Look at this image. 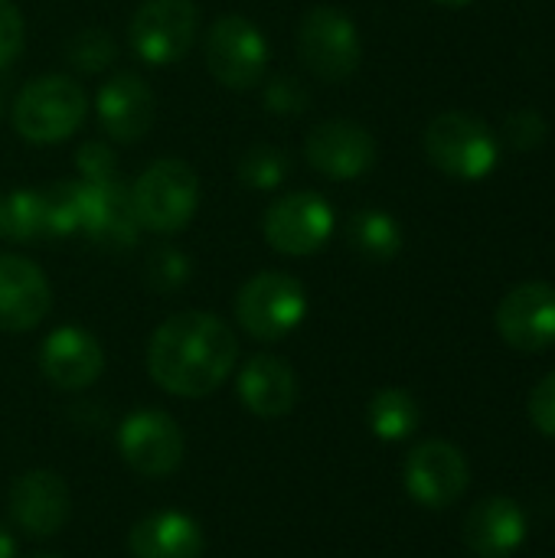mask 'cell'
Here are the masks:
<instances>
[{
  "label": "cell",
  "instance_id": "obj_16",
  "mask_svg": "<svg viewBox=\"0 0 555 558\" xmlns=\"http://www.w3.org/2000/svg\"><path fill=\"white\" fill-rule=\"evenodd\" d=\"M39 373L62 392H82L101 379L105 350L88 330L75 324L56 327L39 347Z\"/></svg>",
  "mask_w": 555,
  "mask_h": 558
},
{
  "label": "cell",
  "instance_id": "obj_28",
  "mask_svg": "<svg viewBox=\"0 0 555 558\" xmlns=\"http://www.w3.org/2000/svg\"><path fill=\"white\" fill-rule=\"evenodd\" d=\"M311 92L298 75H272L262 85V105L272 114H301L307 111Z\"/></svg>",
  "mask_w": 555,
  "mask_h": 558
},
{
  "label": "cell",
  "instance_id": "obj_8",
  "mask_svg": "<svg viewBox=\"0 0 555 558\" xmlns=\"http://www.w3.org/2000/svg\"><path fill=\"white\" fill-rule=\"evenodd\" d=\"M298 56L321 82H347L363 62L360 29L343 10L317 3L298 23Z\"/></svg>",
  "mask_w": 555,
  "mask_h": 558
},
{
  "label": "cell",
  "instance_id": "obj_24",
  "mask_svg": "<svg viewBox=\"0 0 555 558\" xmlns=\"http://www.w3.org/2000/svg\"><path fill=\"white\" fill-rule=\"evenodd\" d=\"M366 422L379 441H406L422 425V405L406 389H379L366 405Z\"/></svg>",
  "mask_w": 555,
  "mask_h": 558
},
{
  "label": "cell",
  "instance_id": "obj_13",
  "mask_svg": "<svg viewBox=\"0 0 555 558\" xmlns=\"http://www.w3.org/2000/svg\"><path fill=\"white\" fill-rule=\"evenodd\" d=\"M304 157L330 180H357L376 163V137L357 121L330 118L307 134Z\"/></svg>",
  "mask_w": 555,
  "mask_h": 558
},
{
  "label": "cell",
  "instance_id": "obj_36",
  "mask_svg": "<svg viewBox=\"0 0 555 558\" xmlns=\"http://www.w3.org/2000/svg\"><path fill=\"white\" fill-rule=\"evenodd\" d=\"M0 111H3V101H0Z\"/></svg>",
  "mask_w": 555,
  "mask_h": 558
},
{
  "label": "cell",
  "instance_id": "obj_5",
  "mask_svg": "<svg viewBox=\"0 0 555 558\" xmlns=\"http://www.w3.org/2000/svg\"><path fill=\"white\" fill-rule=\"evenodd\" d=\"M307 317V291L294 275L262 271L249 278L236 294L239 327L262 343H278L291 337Z\"/></svg>",
  "mask_w": 555,
  "mask_h": 558
},
{
  "label": "cell",
  "instance_id": "obj_23",
  "mask_svg": "<svg viewBox=\"0 0 555 558\" xmlns=\"http://www.w3.org/2000/svg\"><path fill=\"white\" fill-rule=\"evenodd\" d=\"M347 239L353 252L373 265H386L402 252V226L383 209H360L347 222Z\"/></svg>",
  "mask_w": 555,
  "mask_h": 558
},
{
  "label": "cell",
  "instance_id": "obj_1",
  "mask_svg": "<svg viewBox=\"0 0 555 558\" xmlns=\"http://www.w3.org/2000/svg\"><path fill=\"white\" fill-rule=\"evenodd\" d=\"M239 363V340L226 320L206 311L167 317L147 343L150 379L177 399L213 396Z\"/></svg>",
  "mask_w": 555,
  "mask_h": 558
},
{
  "label": "cell",
  "instance_id": "obj_2",
  "mask_svg": "<svg viewBox=\"0 0 555 558\" xmlns=\"http://www.w3.org/2000/svg\"><path fill=\"white\" fill-rule=\"evenodd\" d=\"M79 177H69L79 235L108 248L128 252L137 245L141 226L131 203V186L118 170V157L101 141H85L75 154Z\"/></svg>",
  "mask_w": 555,
  "mask_h": 558
},
{
  "label": "cell",
  "instance_id": "obj_33",
  "mask_svg": "<svg viewBox=\"0 0 555 558\" xmlns=\"http://www.w3.org/2000/svg\"><path fill=\"white\" fill-rule=\"evenodd\" d=\"M435 3H442V7H468L471 0H435Z\"/></svg>",
  "mask_w": 555,
  "mask_h": 558
},
{
  "label": "cell",
  "instance_id": "obj_32",
  "mask_svg": "<svg viewBox=\"0 0 555 558\" xmlns=\"http://www.w3.org/2000/svg\"><path fill=\"white\" fill-rule=\"evenodd\" d=\"M0 558H16V543L3 526H0Z\"/></svg>",
  "mask_w": 555,
  "mask_h": 558
},
{
  "label": "cell",
  "instance_id": "obj_10",
  "mask_svg": "<svg viewBox=\"0 0 555 558\" xmlns=\"http://www.w3.org/2000/svg\"><path fill=\"white\" fill-rule=\"evenodd\" d=\"M337 216L330 209V203L311 190H294L285 193L281 199H275L262 219V232L265 242L281 252V255H294V258H307L314 252H321L330 235H334Z\"/></svg>",
  "mask_w": 555,
  "mask_h": 558
},
{
  "label": "cell",
  "instance_id": "obj_30",
  "mask_svg": "<svg viewBox=\"0 0 555 558\" xmlns=\"http://www.w3.org/2000/svg\"><path fill=\"white\" fill-rule=\"evenodd\" d=\"M23 43H26V26L20 10L13 7V0H0V69L16 62Z\"/></svg>",
  "mask_w": 555,
  "mask_h": 558
},
{
  "label": "cell",
  "instance_id": "obj_20",
  "mask_svg": "<svg viewBox=\"0 0 555 558\" xmlns=\"http://www.w3.org/2000/svg\"><path fill=\"white\" fill-rule=\"evenodd\" d=\"M461 536L478 558H510L527 539V517L520 504L507 497H487L464 517Z\"/></svg>",
  "mask_w": 555,
  "mask_h": 558
},
{
  "label": "cell",
  "instance_id": "obj_26",
  "mask_svg": "<svg viewBox=\"0 0 555 558\" xmlns=\"http://www.w3.org/2000/svg\"><path fill=\"white\" fill-rule=\"evenodd\" d=\"M118 56V43L111 33L98 29V26H88V29H79L69 46H65V59L72 62V69L79 72H88V75H98L105 72Z\"/></svg>",
  "mask_w": 555,
  "mask_h": 558
},
{
  "label": "cell",
  "instance_id": "obj_17",
  "mask_svg": "<svg viewBox=\"0 0 555 558\" xmlns=\"http://www.w3.org/2000/svg\"><path fill=\"white\" fill-rule=\"evenodd\" d=\"M52 288L39 265L23 255H0V330L26 333L46 320Z\"/></svg>",
  "mask_w": 555,
  "mask_h": 558
},
{
  "label": "cell",
  "instance_id": "obj_27",
  "mask_svg": "<svg viewBox=\"0 0 555 558\" xmlns=\"http://www.w3.org/2000/svg\"><path fill=\"white\" fill-rule=\"evenodd\" d=\"M144 275H147V284H150L154 291L173 294V291H180V288L190 281L193 265H190V255H186V252H180V248H173V245H160V248L150 252L147 271H144Z\"/></svg>",
  "mask_w": 555,
  "mask_h": 558
},
{
  "label": "cell",
  "instance_id": "obj_6",
  "mask_svg": "<svg viewBox=\"0 0 555 558\" xmlns=\"http://www.w3.org/2000/svg\"><path fill=\"white\" fill-rule=\"evenodd\" d=\"M425 154L445 177L478 183L497 167L500 144L481 118L445 111L425 128Z\"/></svg>",
  "mask_w": 555,
  "mask_h": 558
},
{
  "label": "cell",
  "instance_id": "obj_35",
  "mask_svg": "<svg viewBox=\"0 0 555 558\" xmlns=\"http://www.w3.org/2000/svg\"><path fill=\"white\" fill-rule=\"evenodd\" d=\"M0 239H3V199H0Z\"/></svg>",
  "mask_w": 555,
  "mask_h": 558
},
{
  "label": "cell",
  "instance_id": "obj_4",
  "mask_svg": "<svg viewBox=\"0 0 555 558\" xmlns=\"http://www.w3.org/2000/svg\"><path fill=\"white\" fill-rule=\"evenodd\" d=\"M88 111L85 88L69 75H39L13 101V128L29 144H59L72 137Z\"/></svg>",
  "mask_w": 555,
  "mask_h": 558
},
{
  "label": "cell",
  "instance_id": "obj_15",
  "mask_svg": "<svg viewBox=\"0 0 555 558\" xmlns=\"http://www.w3.org/2000/svg\"><path fill=\"white\" fill-rule=\"evenodd\" d=\"M7 510L29 539H52L72 510L69 487L56 471H26L10 484Z\"/></svg>",
  "mask_w": 555,
  "mask_h": 558
},
{
  "label": "cell",
  "instance_id": "obj_7",
  "mask_svg": "<svg viewBox=\"0 0 555 558\" xmlns=\"http://www.w3.org/2000/svg\"><path fill=\"white\" fill-rule=\"evenodd\" d=\"M203 52L209 75L232 92L258 88L272 62V46L265 33L239 13H226L206 29Z\"/></svg>",
  "mask_w": 555,
  "mask_h": 558
},
{
  "label": "cell",
  "instance_id": "obj_12",
  "mask_svg": "<svg viewBox=\"0 0 555 558\" xmlns=\"http://www.w3.org/2000/svg\"><path fill=\"white\" fill-rule=\"evenodd\" d=\"M402 481L419 507L445 510L464 497L471 484V468L461 448L448 441H422L409 451Z\"/></svg>",
  "mask_w": 555,
  "mask_h": 558
},
{
  "label": "cell",
  "instance_id": "obj_25",
  "mask_svg": "<svg viewBox=\"0 0 555 558\" xmlns=\"http://www.w3.org/2000/svg\"><path fill=\"white\" fill-rule=\"evenodd\" d=\"M236 173L249 190H278L291 173V157L275 144H252L239 157Z\"/></svg>",
  "mask_w": 555,
  "mask_h": 558
},
{
  "label": "cell",
  "instance_id": "obj_9",
  "mask_svg": "<svg viewBox=\"0 0 555 558\" xmlns=\"http://www.w3.org/2000/svg\"><path fill=\"white\" fill-rule=\"evenodd\" d=\"M200 29V10L193 0H144L131 16V49L147 65L180 62Z\"/></svg>",
  "mask_w": 555,
  "mask_h": 558
},
{
  "label": "cell",
  "instance_id": "obj_19",
  "mask_svg": "<svg viewBox=\"0 0 555 558\" xmlns=\"http://www.w3.org/2000/svg\"><path fill=\"white\" fill-rule=\"evenodd\" d=\"M236 396L255 418H285L298 405V373L281 356L258 353L239 369Z\"/></svg>",
  "mask_w": 555,
  "mask_h": 558
},
{
  "label": "cell",
  "instance_id": "obj_22",
  "mask_svg": "<svg viewBox=\"0 0 555 558\" xmlns=\"http://www.w3.org/2000/svg\"><path fill=\"white\" fill-rule=\"evenodd\" d=\"M3 239L26 245L46 239H65L62 216L52 190H13L3 199Z\"/></svg>",
  "mask_w": 555,
  "mask_h": 558
},
{
  "label": "cell",
  "instance_id": "obj_29",
  "mask_svg": "<svg viewBox=\"0 0 555 558\" xmlns=\"http://www.w3.org/2000/svg\"><path fill=\"white\" fill-rule=\"evenodd\" d=\"M507 131V141L517 147V150H536L543 141H546V118L533 108H523V111H514L504 124Z\"/></svg>",
  "mask_w": 555,
  "mask_h": 558
},
{
  "label": "cell",
  "instance_id": "obj_34",
  "mask_svg": "<svg viewBox=\"0 0 555 558\" xmlns=\"http://www.w3.org/2000/svg\"><path fill=\"white\" fill-rule=\"evenodd\" d=\"M26 558H62V556H52V553H33V556Z\"/></svg>",
  "mask_w": 555,
  "mask_h": 558
},
{
  "label": "cell",
  "instance_id": "obj_18",
  "mask_svg": "<svg viewBox=\"0 0 555 558\" xmlns=\"http://www.w3.org/2000/svg\"><path fill=\"white\" fill-rule=\"evenodd\" d=\"M95 111H98V121H101V128H105V134L111 141L134 144L154 128L157 98H154L150 85L141 75L118 72L98 88Z\"/></svg>",
  "mask_w": 555,
  "mask_h": 558
},
{
  "label": "cell",
  "instance_id": "obj_3",
  "mask_svg": "<svg viewBox=\"0 0 555 558\" xmlns=\"http://www.w3.org/2000/svg\"><path fill=\"white\" fill-rule=\"evenodd\" d=\"M137 226L154 235L183 232L200 209V177L180 157L154 160L131 186Z\"/></svg>",
  "mask_w": 555,
  "mask_h": 558
},
{
  "label": "cell",
  "instance_id": "obj_11",
  "mask_svg": "<svg viewBox=\"0 0 555 558\" xmlns=\"http://www.w3.org/2000/svg\"><path fill=\"white\" fill-rule=\"evenodd\" d=\"M118 451L141 477H167L186 458V438L177 418L157 409L131 412L118 428Z\"/></svg>",
  "mask_w": 555,
  "mask_h": 558
},
{
  "label": "cell",
  "instance_id": "obj_31",
  "mask_svg": "<svg viewBox=\"0 0 555 558\" xmlns=\"http://www.w3.org/2000/svg\"><path fill=\"white\" fill-rule=\"evenodd\" d=\"M530 418L533 425L555 438V373H550L546 379H540V386L530 396Z\"/></svg>",
  "mask_w": 555,
  "mask_h": 558
},
{
  "label": "cell",
  "instance_id": "obj_21",
  "mask_svg": "<svg viewBox=\"0 0 555 558\" xmlns=\"http://www.w3.org/2000/svg\"><path fill=\"white\" fill-rule=\"evenodd\" d=\"M206 549L203 526L180 510H154L128 533L131 558H200Z\"/></svg>",
  "mask_w": 555,
  "mask_h": 558
},
{
  "label": "cell",
  "instance_id": "obj_14",
  "mask_svg": "<svg viewBox=\"0 0 555 558\" xmlns=\"http://www.w3.org/2000/svg\"><path fill=\"white\" fill-rule=\"evenodd\" d=\"M497 330L507 347L540 353L555 343V284L527 281L504 294L497 307Z\"/></svg>",
  "mask_w": 555,
  "mask_h": 558
}]
</instances>
